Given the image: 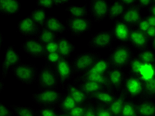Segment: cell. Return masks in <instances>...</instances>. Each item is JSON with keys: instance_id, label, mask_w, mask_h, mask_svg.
Instances as JSON below:
<instances>
[{"instance_id": "cell-45", "label": "cell", "mask_w": 155, "mask_h": 116, "mask_svg": "<svg viewBox=\"0 0 155 116\" xmlns=\"http://www.w3.org/2000/svg\"><path fill=\"white\" fill-rule=\"evenodd\" d=\"M149 27H150L147 22L145 16H143L141 17V19H140L139 22L138 23V24H137V25L136 27L137 29H139V31H140L141 32H143L144 33H145V32Z\"/></svg>"}, {"instance_id": "cell-42", "label": "cell", "mask_w": 155, "mask_h": 116, "mask_svg": "<svg viewBox=\"0 0 155 116\" xmlns=\"http://www.w3.org/2000/svg\"><path fill=\"white\" fill-rule=\"evenodd\" d=\"M96 104V115L97 116H113L111 111L107 105H101L99 104Z\"/></svg>"}, {"instance_id": "cell-30", "label": "cell", "mask_w": 155, "mask_h": 116, "mask_svg": "<svg viewBox=\"0 0 155 116\" xmlns=\"http://www.w3.org/2000/svg\"><path fill=\"white\" fill-rule=\"evenodd\" d=\"M76 105L77 104L74 100L68 93L64 92L62 93L61 100H60L56 108L58 109L59 111L64 112V113L66 114L70 110H71L72 108H74Z\"/></svg>"}, {"instance_id": "cell-50", "label": "cell", "mask_w": 155, "mask_h": 116, "mask_svg": "<svg viewBox=\"0 0 155 116\" xmlns=\"http://www.w3.org/2000/svg\"><path fill=\"white\" fill-rule=\"evenodd\" d=\"M145 18L149 27H155V16L147 15H145Z\"/></svg>"}, {"instance_id": "cell-29", "label": "cell", "mask_w": 155, "mask_h": 116, "mask_svg": "<svg viewBox=\"0 0 155 116\" xmlns=\"http://www.w3.org/2000/svg\"><path fill=\"white\" fill-rule=\"evenodd\" d=\"M110 66L107 58L101 57L97 59L93 66L87 70L86 72H91L96 74H101V75H107L109 71L111 70Z\"/></svg>"}, {"instance_id": "cell-32", "label": "cell", "mask_w": 155, "mask_h": 116, "mask_svg": "<svg viewBox=\"0 0 155 116\" xmlns=\"http://www.w3.org/2000/svg\"><path fill=\"white\" fill-rule=\"evenodd\" d=\"M135 55L143 64L154 66L155 51L152 50L150 48H147L144 50L138 51V52Z\"/></svg>"}, {"instance_id": "cell-8", "label": "cell", "mask_w": 155, "mask_h": 116, "mask_svg": "<svg viewBox=\"0 0 155 116\" xmlns=\"http://www.w3.org/2000/svg\"><path fill=\"white\" fill-rule=\"evenodd\" d=\"M114 41L115 40L111 29H105L91 34L87 43V46L94 50H100V49L110 50L112 48Z\"/></svg>"}, {"instance_id": "cell-22", "label": "cell", "mask_w": 155, "mask_h": 116, "mask_svg": "<svg viewBox=\"0 0 155 116\" xmlns=\"http://www.w3.org/2000/svg\"><path fill=\"white\" fill-rule=\"evenodd\" d=\"M66 92L71 96L77 104H86L90 101L88 95L84 94L73 85L72 83H67L63 88Z\"/></svg>"}, {"instance_id": "cell-52", "label": "cell", "mask_w": 155, "mask_h": 116, "mask_svg": "<svg viewBox=\"0 0 155 116\" xmlns=\"http://www.w3.org/2000/svg\"><path fill=\"white\" fill-rule=\"evenodd\" d=\"M68 3H70V1H66V0H54L53 1V5L55 7H60L64 4H68Z\"/></svg>"}, {"instance_id": "cell-41", "label": "cell", "mask_w": 155, "mask_h": 116, "mask_svg": "<svg viewBox=\"0 0 155 116\" xmlns=\"http://www.w3.org/2000/svg\"><path fill=\"white\" fill-rule=\"evenodd\" d=\"M62 59L61 57L58 53L56 52H51V53H47L44 58V60L46 61V63L50 65H54L58 62H59Z\"/></svg>"}, {"instance_id": "cell-54", "label": "cell", "mask_w": 155, "mask_h": 116, "mask_svg": "<svg viewBox=\"0 0 155 116\" xmlns=\"http://www.w3.org/2000/svg\"><path fill=\"white\" fill-rule=\"evenodd\" d=\"M149 46L150 47V49H152L153 51H155V38L152 40H149Z\"/></svg>"}, {"instance_id": "cell-18", "label": "cell", "mask_w": 155, "mask_h": 116, "mask_svg": "<svg viewBox=\"0 0 155 116\" xmlns=\"http://www.w3.org/2000/svg\"><path fill=\"white\" fill-rule=\"evenodd\" d=\"M72 84L78 89L82 91L84 94L88 95V96L90 94L99 92V91L107 90L104 86L97 83L80 80L77 78H75L72 80Z\"/></svg>"}, {"instance_id": "cell-7", "label": "cell", "mask_w": 155, "mask_h": 116, "mask_svg": "<svg viewBox=\"0 0 155 116\" xmlns=\"http://www.w3.org/2000/svg\"><path fill=\"white\" fill-rule=\"evenodd\" d=\"M66 29L73 37H78L89 33L93 28V21L87 18H74L68 17L66 19Z\"/></svg>"}, {"instance_id": "cell-20", "label": "cell", "mask_w": 155, "mask_h": 116, "mask_svg": "<svg viewBox=\"0 0 155 116\" xmlns=\"http://www.w3.org/2000/svg\"><path fill=\"white\" fill-rule=\"evenodd\" d=\"M115 92L113 91L104 90L89 95L90 100L94 104H99L109 106L114 100Z\"/></svg>"}, {"instance_id": "cell-55", "label": "cell", "mask_w": 155, "mask_h": 116, "mask_svg": "<svg viewBox=\"0 0 155 116\" xmlns=\"http://www.w3.org/2000/svg\"><path fill=\"white\" fill-rule=\"evenodd\" d=\"M3 89H4V83L2 80L0 79V92H2Z\"/></svg>"}, {"instance_id": "cell-14", "label": "cell", "mask_w": 155, "mask_h": 116, "mask_svg": "<svg viewBox=\"0 0 155 116\" xmlns=\"http://www.w3.org/2000/svg\"><path fill=\"white\" fill-rule=\"evenodd\" d=\"M128 44L131 47L140 51L149 48V40L148 39L145 33L141 32L135 27L131 29Z\"/></svg>"}, {"instance_id": "cell-24", "label": "cell", "mask_w": 155, "mask_h": 116, "mask_svg": "<svg viewBox=\"0 0 155 116\" xmlns=\"http://www.w3.org/2000/svg\"><path fill=\"white\" fill-rule=\"evenodd\" d=\"M127 99V96L123 88L116 92L114 100L109 105L111 113L113 116H120L122 108Z\"/></svg>"}, {"instance_id": "cell-16", "label": "cell", "mask_w": 155, "mask_h": 116, "mask_svg": "<svg viewBox=\"0 0 155 116\" xmlns=\"http://www.w3.org/2000/svg\"><path fill=\"white\" fill-rule=\"evenodd\" d=\"M140 11L141 10L137 7V5L126 8L120 18V20L128 25L131 28H135L143 17Z\"/></svg>"}, {"instance_id": "cell-9", "label": "cell", "mask_w": 155, "mask_h": 116, "mask_svg": "<svg viewBox=\"0 0 155 116\" xmlns=\"http://www.w3.org/2000/svg\"><path fill=\"white\" fill-rule=\"evenodd\" d=\"M54 70L57 77L59 85L62 88L65 84L68 83L70 80L73 79L74 76V72L72 66L71 61L70 59L62 58L54 65Z\"/></svg>"}, {"instance_id": "cell-15", "label": "cell", "mask_w": 155, "mask_h": 116, "mask_svg": "<svg viewBox=\"0 0 155 116\" xmlns=\"http://www.w3.org/2000/svg\"><path fill=\"white\" fill-rule=\"evenodd\" d=\"M41 29V28L29 16L25 17L17 24L19 33L27 38L35 37Z\"/></svg>"}, {"instance_id": "cell-4", "label": "cell", "mask_w": 155, "mask_h": 116, "mask_svg": "<svg viewBox=\"0 0 155 116\" xmlns=\"http://www.w3.org/2000/svg\"><path fill=\"white\" fill-rule=\"evenodd\" d=\"M101 57L99 52L91 51L78 54L71 61L74 74L80 75L86 72Z\"/></svg>"}, {"instance_id": "cell-17", "label": "cell", "mask_w": 155, "mask_h": 116, "mask_svg": "<svg viewBox=\"0 0 155 116\" xmlns=\"http://www.w3.org/2000/svg\"><path fill=\"white\" fill-rule=\"evenodd\" d=\"M107 75L113 92L116 93L123 88V84L125 76V73L123 69L111 68Z\"/></svg>"}, {"instance_id": "cell-12", "label": "cell", "mask_w": 155, "mask_h": 116, "mask_svg": "<svg viewBox=\"0 0 155 116\" xmlns=\"http://www.w3.org/2000/svg\"><path fill=\"white\" fill-rule=\"evenodd\" d=\"M88 8L92 21L99 23L108 17L110 3L106 0H93L90 2Z\"/></svg>"}, {"instance_id": "cell-43", "label": "cell", "mask_w": 155, "mask_h": 116, "mask_svg": "<svg viewBox=\"0 0 155 116\" xmlns=\"http://www.w3.org/2000/svg\"><path fill=\"white\" fill-rule=\"evenodd\" d=\"M83 116H97L96 104L91 101L87 103Z\"/></svg>"}, {"instance_id": "cell-19", "label": "cell", "mask_w": 155, "mask_h": 116, "mask_svg": "<svg viewBox=\"0 0 155 116\" xmlns=\"http://www.w3.org/2000/svg\"><path fill=\"white\" fill-rule=\"evenodd\" d=\"M76 78L83 80H87V81L93 82L95 83H97L100 85L104 86L105 89L107 90L112 91L111 89V87L110 85V82H109L108 77L107 75H101V74H96V73H91V72H85L82 75H78Z\"/></svg>"}, {"instance_id": "cell-48", "label": "cell", "mask_w": 155, "mask_h": 116, "mask_svg": "<svg viewBox=\"0 0 155 116\" xmlns=\"http://www.w3.org/2000/svg\"><path fill=\"white\" fill-rule=\"evenodd\" d=\"M45 50L47 53H51V52H56L58 51V44L57 41L51 42L45 45Z\"/></svg>"}, {"instance_id": "cell-6", "label": "cell", "mask_w": 155, "mask_h": 116, "mask_svg": "<svg viewBox=\"0 0 155 116\" xmlns=\"http://www.w3.org/2000/svg\"><path fill=\"white\" fill-rule=\"evenodd\" d=\"M61 96L58 90H45L32 94L31 98L39 108H56Z\"/></svg>"}, {"instance_id": "cell-49", "label": "cell", "mask_w": 155, "mask_h": 116, "mask_svg": "<svg viewBox=\"0 0 155 116\" xmlns=\"http://www.w3.org/2000/svg\"><path fill=\"white\" fill-rule=\"evenodd\" d=\"M145 35L149 40H152L155 38V27H150L145 32Z\"/></svg>"}, {"instance_id": "cell-44", "label": "cell", "mask_w": 155, "mask_h": 116, "mask_svg": "<svg viewBox=\"0 0 155 116\" xmlns=\"http://www.w3.org/2000/svg\"><path fill=\"white\" fill-rule=\"evenodd\" d=\"M36 5L38 8L43 9H52L54 7L53 1L52 0H43V1H37L36 2Z\"/></svg>"}, {"instance_id": "cell-47", "label": "cell", "mask_w": 155, "mask_h": 116, "mask_svg": "<svg viewBox=\"0 0 155 116\" xmlns=\"http://www.w3.org/2000/svg\"><path fill=\"white\" fill-rule=\"evenodd\" d=\"M155 2V0H137V5L141 10L142 9L148 8L149 7Z\"/></svg>"}, {"instance_id": "cell-39", "label": "cell", "mask_w": 155, "mask_h": 116, "mask_svg": "<svg viewBox=\"0 0 155 116\" xmlns=\"http://www.w3.org/2000/svg\"><path fill=\"white\" fill-rule=\"evenodd\" d=\"M34 110L37 116H57L58 110L56 108H39Z\"/></svg>"}, {"instance_id": "cell-27", "label": "cell", "mask_w": 155, "mask_h": 116, "mask_svg": "<svg viewBox=\"0 0 155 116\" xmlns=\"http://www.w3.org/2000/svg\"><path fill=\"white\" fill-rule=\"evenodd\" d=\"M126 8L123 4L121 0H114L110 3L108 17L111 21L120 19Z\"/></svg>"}, {"instance_id": "cell-10", "label": "cell", "mask_w": 155, "mask_h": 116, "mask_svg": "<svg viewBox=\"0 0 155 116\" xmlns=\"http://www.w3.org/2000/svg\"><path fill=\"white\" fill-rule=\"evenodd\" d=\"M20 49L33 58L44 59L47 55L45 45L36 37L26 38L25 41L21 45Z\"/></svg>"}, {"instance_id": "cell-25", "label": "cell", "mask_w": 155, "mask_h": 116, "mask_svg": "<svg viewBox=\"0 0 155 116\" xmlns=\"http://www.w3.org/2000/svg\"><path fill=\"white\" fill-rule=\"evenodd\" d=\"M136 105L139 116H155V100H141Z\"/></svg>"}, {"instance_id": "cell-38", "label": "cell", "mask_w": 155, "mask_h": 116, "mask_svg": "<svg viewBox=\"0 0 155 116\" xmlns=\"http://www.w3.org/2000/svg\"><path fill=\"white\" fill-rule=\"evenodd\" d=\"M154 72V66L143 64L140 72V78L144 82L151 78H155Z\"/></svg>"}, {"instance_id": "cell-33", "label": "cell", "mask_w": 155, "mask_h": 116, "mask_svg": "<svg viewBox=\"0 0 155 116\" xmlns=\"http://www.w3.org/2000/svg\"><path fill=\"white\" fill-rule=\"evenodd\" d=\"M30 18L32 19L41 29H43L47 19V14L46 10L41 8H35L33 12H31L29 15Z\"/></svg>"}, {"instance_id": "cell-5", "label": "cell", "mask_w": 155, "mask_h": 116, "mask_svg": "<svg viewBox=\"0 0 155 116\" xmlns=\"http://www.w3.org/2000/svg\"><path fill=\"white\" fill-rule=\"evenodd\" d=\"M12 72L16 79L23 84L32 85L37 81L38 70L35 65L21 62Z\"/></svg>"}, {"instance_id": "cell-56", "label": "cell", "mask_w": 155, "mask_h": 116, "mask_svg": "<svg viewBox=\"0 0 155 116\" xmlns=\"http://www.w3.org/2000/svg\"><path fill=\"white\" fill-rule=\"evenodd\" d=\"M3 42V36L2 33L0 31V50H1Z\"/></svg>"}, {"instance_id": "cell-2", "label": "cell", "mask_w": 155, "mask_h": 116, "mask_svg": "<svg viewBox=\"0 0 155 116\" xmlns=\"http://www.w3.org/2000/svg\"><path fill=\"white\" fill-rule=\"evenodd\" d=\"M36 83L39 91L45 90H58L59 88L54 68L47 63H45L38 71Z\"/></svg>"}, {"instance_id": "cell-35", "label": "cell", "mask_w": 155, "mask_h": 116, "mask_svg": "<svg viewBox=\"0 0 155 116\" xmlns=\"http://www.w3.org/2000/svg\"><path fill=\"white\" fill-rule=\"evenodd\" d=\"M136 103V101L127 98L120 116H139L137 110Z\"/></svg>"}, {"instance_id": "cell-11", "label": "cell", "mask_w": 155, "mask_h": 116, "mask_svg": "<svg viewBox=\"0 0 155 116\" xmlns=\"http://www.w3.org/2000/svg\"><path fill=\"white\" fill-rule=\"evenodd\" d=\"M21 62V57L17 52L13 45H10L7 48L4 59L2 65V80L8 76L10 71L17 65Z\"/></svg>"}, {"instance_id": "cell-51", "label": "cell", "mask_w": 155, "mask_h": 116, "mask_svg": "<svg viewBox=\"0 0 155 116\" xmlns=\"http://www.w3.org/2000/svg\"><path fill=\"white\" fill-rule=\"evenodd\" d=\"M122 3L126 8H130L137 4V0H121Z\"/></svg>"}, {"instance_id": "cell-57", "label": "cell", "mask_w": 155, "mask_h": 116, "mask_svg": "<svg viewBox=\"0 0 155 116\" xmlns=\"http://www.w3.org/2000/svg\"><path fill=\"white\" fill-rule=\"evenodd\" d=\"M57 116H68L66 113H64V112H61L58 111V114L57 115Z\"/></svg>"}, {"instance_id": "cell-3", "label": "cell", "mask_w": 155, "mask_h": 116, "mask_svg": "<svg viewBox=\"0 0 155 116\" xmlns=\"http://www.w3.org/2000/svg\"><path fill=\"white\" fill-rule=\"evenodd\" d=\"M144 82L140 76L125 74L123 90L128 99L137 102L141 100Z\"/></svg>"}, {"instance_id": "cell-31", "label": "cell", "mask_w": 155, "mask_h": 116, "mask_svg": "<svg viewBox=\"0 0 155 116\" xmlns=\"http://www.w3.org/2000/svg\"><path fill=\"white\" fill-rule=\"evenodd\" d=\"M141 100H155V78L144 82Z\"/></svg>"}, {"instance_id": "cell-21", "label": "cell", "mask_w": 155, "mask_h": 116, "mask_svg": "<svg viewBox=\"0 0 155 116\" xmlns=\"http://www.w3.org/2000/svg\"><path fill=\"white\" fill-rule=\"evenodd\" d=\"M57 52L62 58L70 59L71 55L75 51L76 47L71 41L67 39L65 37H59L57 40Z\"/></svg>"}, {"instance_id": "cell-37", "label": "cell", "mask_w": 155, "mask_h": 116, "mask_svg": "<svg viewBox=\"0 0 155 116\" xmlns=\"http://www.w3.org/2000/svg\"><path fill=\"white\" fill-rule=\"evenodd\" d=\"M9 107L16 116H37L33 108L15 105H9Z\"/></svg>"}, {"instance_id": "cell-40", "label": "cell", "mask_w": 155, "mask_h": 116, "mask_svg": "<svg viewBox=\"0 0 155 116\" xmlns=\"http://www.w3.org/2000/svg\"><path fill=\"white\" fill-rule=\"evenodd\" d=\"M90 102V101H89ZM87 104H77L76 106L66 113L68 116H83L85 111Z\"/></svg>"}, {"instance_id": "cell-36", "label": "cell", "mask_w": 155, "mask_h": 116, "mask_svg": "<svg viewBox=\"0 0 155 116\" xmlns=\"http://www.w3.org/2000/svg\"><path fill=\"white\" fill-rule=\"evenodd\" d=\"M143 63L137 58L136 55L135 54L131 59L127 65L128 67V74L135 76H140V72L141 70Z\"/></svg>"}, {"instance_id": "cell-46", "label": "cell", "mask_w": 155, "mask_h": 116, "mask_svg": "<svg viewBox=\"0 0 155 116\" xmlns=\"http://www.w3.org/2000/svg\"><path fill=\"white\" fill-rule=\"evenodd\" d=\"M0 116H15V114L9 108L0 102Z\"/></svg>"}, {"instance_id": "cell-26", "label": "cell", "mask_w": 155, "mask_h": 116, "mask_svg": "<svg viewBox=\"0 0 155 116\" xmlns=\"http://www.w3.org/2000/svg\"><path fill=\"white\" fill-rule=\"evenodd\" d=\"M66 11L68 13L69 17H74V18H87L90 15L87 4L83 5H70L66 7Z\"/></svg>"}, {"instance_id": "cell-13", "label": "cell", "mask_w": 155, "mask_h": 116, "mask_svg": "<svg viewBox=\"0 0 155 116\" xmlns=\"http://www.w3.org/2000/svg\"><path fill=\"white\" fill-rule=\"evenodd\" d=\"M131 29V27L120 19L115 21L111 28L115 41H117L119 43L128 44Z\"/></svg>"}, {"instance_id": "cell-23", "label": "cell", "mask_w": 155, "mask_h": 116, "mask_svg": "<svg viewBox=\"0 0 155 116\" xmlns=\"http://www.w3.org/2000/svg\"><path fill=\"white\" fill-rule=\"evenodd\" d=\"M21 3L17 0L0 1V14L5 16H12L19 13Z\"/></svg>"}, {"instance_id": "cell-1", "label": "cell", "mask_w": 155, "mask_h": 116, "mask_svg": "<svg viewBox=\"0 0 155 116\" xmlns=\"http://www.w3.org/2000/svg\"><path fill=\"white\" fill-rule=\"evenodd\" d=\"M135 55L129 44L119 43L110 49L107 57L111 68L123 69L127 66L129 62Z\"/></svg>"}, {"instance_id": "cell-53", "label": "cell", "mask_w": 155, "mask_h": 116, "mask_svg": "<svg viewBox=\"0 0 155 116\" xmlns=\"http://www.w3.org/2000/svg\"><path fill=\"white\" fill-rule=\"evenodd\" d=\"M148 15L155 16V2L151 4L149 8H147Z\"/></svg>"}, {"instance_id": "cell-28", "label": "cell", "mask_w": 155, "mask_h": 116, "mask_svg": "<svg viewBox=\"0 0 155 116\" xmlns=\"http://www.w3.org/2000/svg\"><path fill=\"white\" fill-rule=\"evenodd\" d=\"M43 28L57 35L62 34L66 31L65 26H64L63 23L55 16L48 17Z\"/></svg>"}, {"instance_id": "cell-34", "label": "cell", "mask_w": 155, "mask_h": 116, "mask_svg": "<svg viewBox=\"0 0 155 116\" xmlns=\"http://www.w3.org/2000/svg\"><path fill=\"white\" fill-rule=\"evenodd\" d=\"M35 37L44 45L51 43V42L57 41L59 38L58 35L52 32L51 31L46 29L45 28L41 29L39 33H38V35Z\"/></svg>"}]
</instances>
